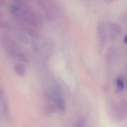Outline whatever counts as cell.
Here are the masks:
<instances>
[{"label":"cell","mask_w":127,"mask_h":127,"mask_svg":"<svg viewBox=\"0 0 127 127\" xmlns=\"http://www.w3.org/2000/svg\"><path fill=\"white\" fill-rule=\"evenodd\" d=\"M97 35L100 46L101 47H103L105 43L106 39V34L105 25L102 22L100 23L98 25Z\"/></svg>","instance_id":"obj_4"},{"label":"cell","mask_w":127,"mask_h":127,"mask_svg":"<svg viewBox=\"0 0 127 127\" xmlns=\"http://www.w3.org/2000/svg\"><path fill=\"white\" fill-rule=\"evenodd\" d=\"M124 42L125 44H127V34L125 35L124 39Z\"/></svg>","instance_id":"obj_8"},{"label":"cell","mask_w":127,"mask_h":127,"mask_svg":"<svg viewBox=\"0 0 127 127\" xmlns=\"http://www.w3.org/2000/svg\"><path fill=\"white\" fill-rule=\"evenodd\" d=\"M116 86H117V90L120 92L122 91L125 87L124 82V80H123V78L121 77H117L116 80Z\"/></svg>","instance_id":"obj_7"},{"label":"cell","mask_w":127,"mask_h":127,"mask_svg":"<svg viewBox=\"0 0 127 127\" xmlns=\"http://www.w3.org/2000/svg\"><path fill=\"white\" fill-rule=\"evenodd\" d=\"M11 14L27 24L37 26L41 24L40 18L35 11L29 6L21 2H15L10 7Z\"/></svg>","instance_id":"obj_1"},{"label":"cell","mask_w":127,"mask_h":127,"mask_svg":"<svg viewBox=\"0 0 127 127\" xmlns=\"http://www.w3.org/2000/svg\"><path fill=\"white\" fill-rule=\"evenodd\" d=\"M3 41L4 47L6 49L8 52L11 55L15 56L19 60L26 62L27 59L25 54L19 49L15 42L11 39H9L7 38H4V40L1 39Z\"/></svg>","instance_id":"obj_2"},{"label":"cell","mask_w":127,"mask_h":127,"mask_svg":"<svg viewBox=\"0 0 127 127\" xmlns=\"http://www.w3.org/2000/svg\"><path fill=\"white\" fill-rule=\"evenodd\" d=\"M109 26L111 30V36H113L112 35L115 36V34H119L121 31V26L116 23H111Z\"/></svg>","instance_id":"obj_6"},{"label":"cell","mask_w":127,"mask_h":127,"mask_svg":"<svg viewBox=\"0 0 127 127\" xmlns=\"http://www.w3.org/2000/svg\"><path fill=\"white\" fill-rule=\"evenodd\" d=\"M54 100L58 108L63 111L65 109V105L64 99L59 89H55L54 91Z\"/></svg>","instance_id":"obj_3"},{"label":"cell","mask_w":127,"mask_h":127,"mask_svg":"<svg viewBox=\"0 0 127 127\" xmlns=\"http://www.w3.org/2000/svg\"><path fill=\"white\" fill-rule=\"evenodd\" d=\"M14 69L15 72L19 76H23L26 73V69L24 64H18L14 65Z\"/></svg>","instance_id":"obj_5"}]
</instances>
